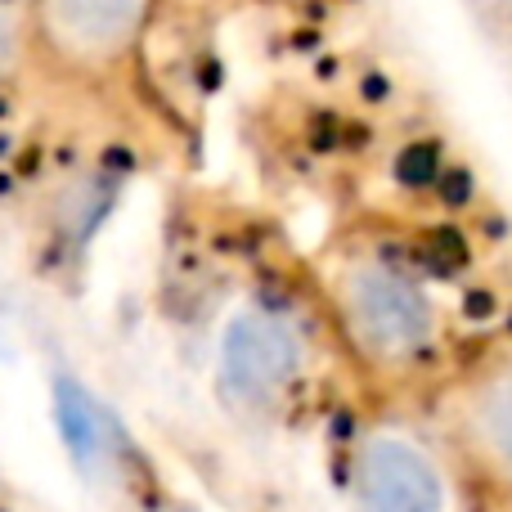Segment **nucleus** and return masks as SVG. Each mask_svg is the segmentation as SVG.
I'll use <instances>...</instances> for the list:
<instances>
[{
  "label": "nucleus",
  "instance_id": "nucleus-1",
  "mask_svg": "<svg viewBox=\"0 0 512 512\" xmlns=\"http://www.w3.org/2000/svg\"><path fill=\"white\" fill-rule=\"evenodd\" d=\"M333 310L342 319L351 346L369 364L400 369V364H414L418 355L432 351L436 337L432 297L405 270L378 261V256L346 261L337 270Z\"/></svg>",
  "mask_w": 512,
  "mask_h": 512
},
{
  "label": "nucleus",
  "instance_id": "nucleus-2",
  "mask_svg": "<svg viewBox=\"0 0 512 512\" xmlns=\"http://www.w3.org/2000/svg\"><path fill=\"white\" fill-rule=\"evenodd\" d=\"M149 0H32L41 50L72 72H104L135 45Z\"/></svg>",
  "mask_w": 512,
  "mask_h": 512
},
{
  "label": "nucleus",
  "instance_id": "nucleus-3",
  "mask_svg": "<svg viewBox=\"0 0 512 512\" xmlns=\"http://www.w3.org/2000/svg\"><path fill=\"white\" fill-rule=\"evenodd\" d=\"M301 337L270 310H239L221 333V387L239 409H270L301 378Z\"/></svg>",
  "mask_w": 512,
  "mask_h": 512
},
{
  "label": "nucleus",
  "instance_id": "nucleus-4",
  "mask_svg": "<svg viewBox=\"0 0 512 512\" xmlns=\"http://www.w3.org/2000/svg\"><path fill=\"white\" fill-rule=\"evenodd\" d=\"M355 512H450V486L418 441L373 432L351 459Z\"/></svg>",
  "mask_w": 512,
  "mask_h": 512
},
{
  "label": "nucleus",
  "instance_id": "nucleus-5",
  "mask_svg": "<svg viewBox=\"0 0 512 512\" xmlns=\"http://www.w3.org/2000/svg\"><path fill=\"white\" fill-rule=\"evenodd\" d=\"M59 427L63 441H68L72 459L86 472H104L113 450H108V418L104 409L90 400V391H81L77 382L63 378L59 382Z\"/></svg>",
  "mask_w": 512,
  "mask_h": 512
},
{
  "label": "nucleus",
  "instance_id": "nucleus-6",
  "mask_svg": "<svg viewBox=\"0 0 512 512\" xmlns=\"http://www.w3.org/2000/svg\"><path fill=\"white\" fill-rule=\"evenodd\" d=\"M468 432L472 445L512 481V378H495L477 387L468 405Z\"/></svg>",
  "mask_w": 512,
  "mask_h": 512
},
{
  "label": "nucleus",
  "instance_id": "nucleus-7",
  "mask_svg": "<svg viewBox=\"0 0 512 512\" xmlns=\"http://www.w3.org/2000/svg\"><path fill=\"white\" fill-rule=\"evenodd\" d=\"M5 54H9V27H5V18H0V63H5Z\"/></svg>",
  "mask_w": 512,
  "mask_h": 512
}]
</instances>
